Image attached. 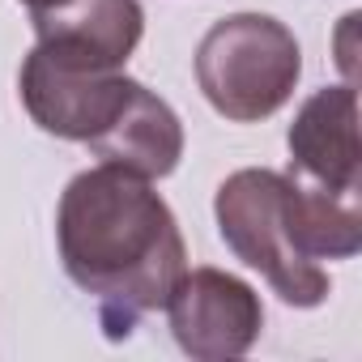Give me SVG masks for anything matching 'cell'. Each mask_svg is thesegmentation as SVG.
<instances>
[{
  "label": "cell",
  "mask_w": 362,
  "mask_h": 362,
  "mask_svg": "<svg viewBox=\"0 0 362 362\" xmlns=\"http://www.w3.org/2000/svg\"><path fill=\"white\" fill-rule=\"evenodd\" d=\"M290 175L247 166L235 170L214 197V218L222 230V243L256 269L273 294L290 307H320L332 290L328 273L307 260L294 243V218H290Z\"/></svg>",
  "instance_id": "3"
},
{
  "label": "cell",
  "mask_w": 362,
  "mask_h": 362,
  "mask_svg": "<svg viewBox=\"0 0 362 362\" xmlns=\"http://www.w3.org/2000/svg\"><path fill=\"white\" fill-rule=\"evenodd\" d=\"M22 5H26L30 13H39V9H52V5H60V0H22Z\"/></svg>",
  "instance_id": "9"
},
{
  "label": "cell",
  "mask_w": 362,
  "mask_h": 362,
  "mask_svg": "<svg viewBox=\"0 0 362 362\" xmlns=\"http://www.w3.org/2000/svg\"><path fill=\"white\" fill-rule=\"evenodd\" d=\"M162 311L170 315V332H175L179 349L201 362H222V358L247 354L264 328L260 294L222 269L184 273Z\"/></svg>",
  "instance_id": "4"
},
{
  "label": "cell",
  "mask_w": 362,
  "mask_h": 362,
  "mask_svg": "<svg viewBox=\"0 0 362 362\" xmlns=\"http://www.w3.org/2000/svg\"><path fill=\"white\" fill-rule=\"evenodd\" d=\"M35 47L69 69L119 73L145 35V9L136 0H60L30 13Z\"/></svg>",
  "instance_id": "6"
},
{
  "label": "cell",
  "mask_w": 362,
  "mask_h": 362,
  "mask_svg": "<svg viewBox=\"0 0 362 362\" xmlns=\"http://www.w3.org/2000/svg\"><path fill=\"white\" fill-rule=\"evenodd\" d=\"M86 145L98 162H115L145 179H166L184 158V124L153 90L132 81L115 119L103 132H94Z\"/></svg>",
  "instance_id": "8"
},
{
  "label": "cell",
  "mask_w": 362,
  "mask_h": 362,
  "mask_svg": "<svg viewBox=\"0 0 362 362\" xmlns=\"http://www.w3.org/2000/svg\"><path fill=\"white\" fill-rule=\"evenodd\" d=\"M56 243L69 281L94 298L98 324L124 341L145 315L162 311L188 273L184 235L153 179L98 162L81 170L60 197Z\"/></svg>",
  "instance_id": "1"
},
{
  "label": "cell",
  "mask_w": 362,
  "mask_h": 362,
  "mask_svg": "<svg viewBox=\"0 0 362 362\" xmlns=\"http://www.w3.org/2000/svg\"><path fill=\"white\" fill-rule=\"evenodd\" d=\"M18 90H22V103H26L30 119L43 132L86 145L94 132H103L115 119V111L124 107V98L132 90V77H124V69L119 73L69 69V64L47 60L35 47L22 64Z\"/></svg>",
  "instance_id": "5"
},
{
  "label": "cell",
  "mask_w": 362,
  "mask_h": 362,
  "mask_svg": "<svg viewBox=\"0 0 362 362\" xmlns=\"http://www.w3.org/2000/svg\"><path fill=\"white\" fill-rule=\"evenodd\" d=\"M303 77L298 39L269 13H230L197 47V86L230 124L277 115Z\"/></svg>",
  "instance_id": "2"
},
{
  "label": "cell",
  "mask_w": 362,
  "mask_h": 362,
  "mask_svg": "<svg viewBox=\"0 0 362 362\" xmlns=\"http://www.w3.org/2000/svg\"><path fill=\"white\" fill-rule=\"evenodd\" d=\"M290 175L303 184L358 197V94L354 86L315 90L290 124Z\"/></svg>",
  "instance_id": "7"
}]
</instances>
